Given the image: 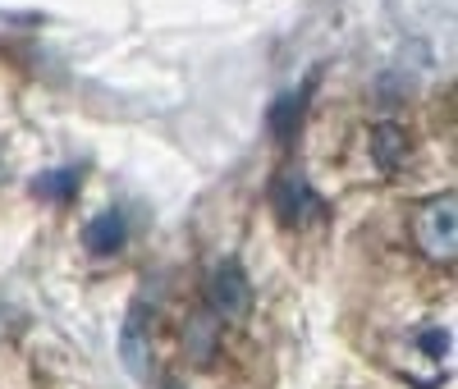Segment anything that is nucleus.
Instances as JSON below:
<instances>
[{
	"mask_svg": "<svg viewBox=\"0 0 458 389\" xmlns=\"http://www.w3.org/2000/svg\"><path fill=\"white\" fill-rule=\"evenodd\" d=\"M367 147H371V161H376V170H380V174H399V170H403V161H408V151H412L408 129H403V124H394V120H380V124L371 129Z\"/></svg>",
	"mask_w": 458,
	"mask_h": 389,
	"instance_id": "6",
	"label": "nucleus"
},
{
	"mask_svg": "<svg viewBox=\"0 0 458 389\" xmlns=\"http://www.w3.org/2000/svg\"><path fill=\"white\" fill-rule=\"evenodd\" d=\"M312 88H317V78H308L302 88H289L271 101V110H266V129H271L276 142H289L298 138L302 129V114H308V101H312Z\"/></svg>",
	"mask_w": 458,
	"mask_h": 389,
	"instance_id": "5",
	"label": "nucleus"
},
{
	"mask_svg": "<svg viewBox=\"0 0 458 389\" xmlns=\"http://www.w3.org/2000/svg\"><path fill=\"white\" fill-rule=\"evenodd\" d=\"M0 179H5V165H0Z\"/></svg>",
	"mask_w": 458,
	"mask_h": 389,
	"instance_id": "12",
	"label": "nucleus"
},
{
	"mask_svg": "<svg viewBox=\"0 0 458 389\" xmlns=\"http://www.w3.org/2000/svg\"><path fill=\"white\" fill-rule=\"evenodd\" d=\"M183 348L193 353V362H211V353H220V321L211 311H198L183 321Z\"/></svg>",
	"mask_w": 458,
	"mask_h": 389,
	"instance_id": "9",
	"label": "nucleus"
},
{
	"mask_svg": "<svg viewBox=\"0 0 458 389\" xmlns=\"http://www.w3.org/2000/svg\"><path fill=\"white\" fill-rule=\"evenodd\" d=\"M147 326H151V311L142 302L129 307L124 317V330H120V362L133 380H147L151 376V339H147Z\"/></svg>",
	"mask_w": 458,
	"mask_h": 389,
	"instance_id": "4",
	"label": "nucleus"
},
{
	"mask_svg": "<svg viewBox=\"0 0 458 389\" xmlns=\"http://www.w3.org/2000/svg\"><path fill=\"white\" fill-rule=\"evenodd\" d=\"M417 348H422L427 358H436V362H440V358H449V348H454V334H449V330H436V326H431V330H422V334H417Z\"/></svg>",
	"mask_w": 458,
	"mask_h": 389,
	"instance_id": "10",
	"label": "nucleus"
},
{
	"mask_svg": "<svg viewBox=\"0 0 458 389\" xmlns=\"http://www.w3.org/2000/svg\"><path fill=\"white\" fill-rule=\"evenodd\" d=\"M412 243H417V252H422L427 261L454 266V257H458V198L454 192H440V198L417 207Z\"/></svg>",
	"mask_w": 458,
	"mask_h": 389,
	"instance_id": "1",
	"label": "nucleus"
},
{
	"mask_svg": "<svg viewBox=\"0 0 458 389\" xmlns=\"http://www.w3.org/2000/svg\"><path fill=\"white\" fill-rule=\"evenodd\" d=\"M124 239H129V220H124V211H101V216H92L88 229H83V243H88V252H97V257L120 252Z\"/></svg>",
	"mask_w": 458,
	"mask_h": 389,
	"instance_id": "7",
	"label": "nucleus"
},
{
	"mask_svg": "<svg viewBox=\"0 0 458 389\" xmlns=\"http://www.w3.org/2000/svg\"><path fill=\"white\" fill-rule=\"evenodd\" d=\"M207 307H211V317H229V321H243L248 317V307H252V284L243 275V266L239 261H220L211 266V275H207Z\"/></svg>",
	"mask_w": 458,
	"mask_h": 389,
	"instance_id": "3",
	"label": "nucleus"
},
{
	"mask_svg": "<svg viewBox=\"0 0 458 389\" xmlns=\"http://www.w3.org/2000/svg\"><path fill=\"white\" fill-rule=\"evenodd\" d=\"M83 188V165H60V170H47L32 179V198L42 202H73Z\"/></svg>",
	"mask_w": 458,
	"mask_h": 389,
	"instance_id": "8",
	"label": "nucleus"
},
{
	"mask_svg": "<svg viewBox=\"0 0 458 389\" xmlns=\"http://www.w3.org/2000/svg\"><path fill=\"white\" fill-rule=\"evenodd\" d=\"M271 207H276V216H280V224H289V229H298V224H308V220H317L321 216V192L308 183V174L302 170H280L276 179H271Z\"/></svg>",
	"mask_w": 458,
	"mask_h": 389,
	"instance_id": "2",
	"label": "nucleus"
},
{
	"mask_svg": "<svg viewBox=\"0 0 458 389\" xmlns=\"http://www.w3.org/2000/svg\"><path fill=\"white\" fill-rule=\"evenodd\" d=\"M165 389H183V385H179V380H170V385H165Z\"/></svg>",
	"mask_w": 458,
	"mask_h": 389,
	"instance_id": "11",
	"label": "nucleus"
}]
</instances>
